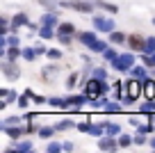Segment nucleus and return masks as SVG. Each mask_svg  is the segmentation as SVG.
<instances>
[{
    "label": "nucleus",
    "mask_w": 155,
    "mask_h": 153,
    "mask_svg": "<svg viewBox=\"0 0 155 153\" xmlns=\"http://www.w3.org/2000/svg\"><path fill=\"white\" fill-rule=\"evenodd\" d=\"M148 144H150V148H153V151H155V137H153V139H150V142H148Z\"/></svg>",
    "instance_id": "603ef678"
},
{
    "label": "nucleus",
    "mask_w": 155,
    "mask_h": 153,
    "mask_svg": "<svg viewBox=\"0 0 155 153\" xmlns=\"http://www.w3.org/2000/svg\"><path fill=\"white\" fill-rule=\"evenodd\" d=\"M73 32H75L73 23H59L57 25V34H73Z\"/></svg>",
    "instance_id": "b1692460"
},
{
    "label": "nucleus",
    "mask_w": 155,
    "mask_h": 153,
    "mask_svg": "<svg viewBox=\"0 0 155 153\" xmlns=\"http://www.w3.org/2000/svg\"><path fill=\"white\" fill-rule=\"evenodd\" d=\"M34 57H37V48H23V59L32 62Z\"/></svg>",
    "instance_id": "2f4dec72"
},
{
    "label": "nucleus",
    "mask_w": 155,
    "mask_h": 153,
    "mask_svg": "<svg viewBox=\"0 0 155 153\" xmlns=\"http://www.w3.org/2000/svg\"><path fill=\"white\" fill-rule=\"evenodd\" d=\"M28 94L32 96V100H34V105H41V103H48V98H44V96H37L32 89H28Z\"/></svg>",
    "instance_id": "4c0bfd02"
},
{
    "label": "nucleus",
    "mask_w": 155,
    "mask_h": 153,
    "mask_svg": "<svg viewBox=\"0 0 155 153\" xmlns=\"http://www.w3.org/2000/svg\"><path fill=\"white\" fill-rule=\"evenodd\" d=\"M75 85H78V73H71V76L66 78V87H68V89H73Z\"/></svg>",
    "instance_id": "a19ab883"
},
{
    "label": "nucleus",
    "mask_w": 155,
    "mask_h": 153,
    "mask_svg": "<svg viewBox=\"0 0 155 153\" xmlns=\"http://www.w3.org/2000/svg\"><path fill=\"white\" fill-rule=\"evenodd\" d=\"M105 112H107V114H116V112H121V105H119V103H112V100H107Z\"/></svg>",
    "instance_id": "c756f323"
},
{
    "label": "nucleus",
    "mask_w": 155,
    "mask_h": 153,
    "mask_svg": "<svg viewBox=\"0 0 155 153\" xmlns=\"http://www.w3.org/2000/svg\"><path fill=\"white\" fill-rule=\"evenodd\" d=\"M23 121H25V117L16 114V117H7V119L2 121V126H16V124H23Z\"/></svg>",
    "instance_id": "c85d7f7f"
},
{
    "label": "nucleus",
    "mask_w": 155,
    "mask_h": 153,
    "mask_svg": "<svg viewBox=\"0 0 155 153\" xmlns=\"http://www.w3.org/2000/svg\"><path fill=\"white\" fill-rule=\"evenodd\" d=\"M126 41H128V34H123V32H114V30L110 32V43H119V46H121V43H126Z\"/></svg>",
    "instance_id": "f3484780"
},
{
    "label": "nucleus",
    "mask_w": 155,
    "mask_h": 153,
    "mask_svg": "<svg viewBox=\"0 0 155 153\" xmlns=\"http://www.w3.org/2000/svg\"><path fill=\"white\" fill-rule=\"evenodd\" d=\"M110 64H112V69L119 71V73H130L132 66H135V55L132 53H121L114 62H110Z\"/></svg>",
    "instance_id": "7ed1b4c3"
},
{
    "label": "nucleus",
    "mask_w": 155,
    "mask_h": 153,
    "mask_svg": "<svg viewBox=\"0 0 155 153\" xmlns=\"http://www.w3.org/2000/svg\"><path fill=\"white\" fill-rule=\"evenodd\" d=\"M91 23H94V28H96L98 32H107V34H110L112 30L116 28L112 19H103V16H94V21H91Z\"/></svg>",
    "instance_id": "39448f33"
},
{
    "label": "nucleus",
    "mask_w": 155,
    "mask_h": 153,
    "mask_svg": "<svg viewBox=\"0 0 155 153\" xmlns=\"http://www.w3.org/2000/svg\"><path fill=\"white\" fill-rule=\"evenodd\" d=\"M39 37L41 39H55L57 37V30H53L50 25H41V28H39Z\"/></svg>",
    "instance_id": "4468645a"
},
{
    "label": "nucleus",
    "mask_w": 155,
    "mask_h": 153,
    "mask_svg": "<svg viewBox=\"0 0 155 153\" xmlns=\"http://www.w3.org/2000/svg\"><path fill=\"white\" fill-rule=\"evenodd\" d=\"M91 76H94V78H101V80H105V78H107V71H105V69H101V66H94Z\"/></svg>",
    "instance_id": "c9c22d12"
},
{
    "label": "nucleus",
    "mask_w": 155,
    "mask_h": 153,
    "mask_svg": "<svg viewBox=\"0 0 155 153\" xmlns=\"http://www.w3.org/2000/svg\"><path fill=\"white\" fill-rule=\"evenodd\" d=\"M73 126H78V124H73L71 119H64V121H59L55 128H57V130H66V128H73Z\"/></svg>",
    "instance_id": "e433bc0d"
},
{
    "label": "nucleus",
    "mask_w": 155,
    "mask_h": 153,
    "mask_svg": "<svg viewBox=\"0 0 155 153\" xmlns=\"http://www.w3.org/2000/svg\"><path fill=\"white\" fill-rule=\"evenodd\" d=\"M73 148H75V146H73V142H66V144H64V151H73Z\"/></svg>",
    "instance_id": "3c124183"
},
{
    "label": "nucleus",
    "mask_w": 155,
    "mask_h": 153,
    "mask_svg": "<svg viewBox=\"0 0 155 153\" xmlns=\"http://www.w3.org/2000/svg\"><path fill=\"white\" fill-rule=\"evenodd\" d=\"M135 144L144 146V144H146V133H137V137H135Z\"/></svg>",
    "instance_id": "79ce46f5"
},
{
    "label": "nucleus",
    "mask_w": 155,
    "mask_h": 153,
    "mask_svg": "<svg viewBox=\"0 0 155 153\" xmlns=\"http://www.w3.org/2000/svg\"><path fill=\"white\" fill-rule=\"evenodd\" d=\"M46 53H48V48H46V46H37V55H46Z\"/></svg>",
    "instance_id": "8fccbe9b"
},
{
    "label": "nucleus",
    "mask_w": 155,
    "mask_h": 153,
    "mask_svg": "<svg viewBox=\"0 0 155 153\" xmlns=\"http://www.w3.org/2000/svg\"><path fill=\"white\" fill-rule=\"evenodd\" d=\"M107 91H110V87H107L105 80H101V78H89L87 82H84V94L89 96V98H94V96H105Z\"/></svg>",
    "instance_id": "f03ea898"
},
{
    "label": "nucleus",
    "mask_w": 155,
    "mask_h": 153,
    "mask_svg": "<svg viewBox=\"0 0 155 153\" xmlns=\"http://www.w3.org/2000/svg\"><path fill=\"white\" fill-rule=\"evenodd\" d=\"M103 57H105L107 62H114V59L119 57V53H116L114 48H105V53H103Z\"/></svg>",
    "instance_id": "473e14b6"
},
{
    "label": "nucleus",
    "mask_w": 155,
    "mask_h": 153,
    "mask_svg": "<svg viewBox=\"0 0 155 153\" xmlns=\"http://www.w3.org/2000/svg\"><path fill=\"white\" fill-rule=\"evenodd\" d=\"M44 7H50V9H55V5H59V2H55V0H39Z\"/></svg>",
    "instance_id": "de8ad7c7"
},
{
    "label": "nucleus",
    "mask_w": 155,
    "mask_h": 153,
    "mask_svg": "<svg viewBox=\"0 0 155 153\" xmlns=\"http://www.w3.org/2000/svg\"><path fill=\"white\" fill-rule=\"evenodd\" d=\"M150 53H155V37H146V48L141 55H150Z\"/></svg>",
    "instance_id": "bb28decb"
},
{
    "label": "nucleus",
    "mask_w": 155,
    "mask_h": 153,
    "mask_svg": "<svg viewBox=\"0 0 155 153\" xmlns=\"http://www.w3.org/2000/svg\"><path fill=\"white\" fill-rule=\"evenodd\" d=\"M105 48H107V43L101 41V39H96V41L89 46V50H91V53H105Z\"/></svg>",
    "instance_id": "393cba45"
},
{
    "label": "nucleus",
    "mask_w": 155,
    "mask_h": 153,
    "mask_svg": "<svg viewBox=\"0 0 155 153\" xmlns=\"http://www.w3.org/2000/svg\"><path fill=\"white\" fill-rule=\"evenodd\" d=\"M55 126H44V128H39L37 133H39V137H44V139H48V137H53V133H55Z\"/></svg>",
    "instance_id": "a878e982"
},
{
    "label": "nucleus",
    "mask_w": 155,
    "mask_h": 153,
    "mask_svg": "<svg viewBox=\"0 0 155 153\" xmlns=\"http://www.w3.org/2000/svg\"><path fill=\"white\" fill-rule=\"evenodd\" d=\"M9 151H18V153H30V151H32V142H16L14 146H9Z\"/></svg>",
    "instance_id": "dca6fc26"
},
{
    "label": "nucleus",
    "mask_w": 155,
    "mask_h": 153,
    "mask_svg": "<svg viewBox=\"0 0 155 153\" xmlns=\"http://www.w3.org/2000/svg\"><path fill=\"white\" fill-rule=\"evenodd\" d=\"M105 135L119 137V135H121V126H119V124H105Z\"/></svg>",
    "instance_id": "412c9836"
},
{
    "label": "nucleus",
    "mask_w": 155,
    "mask_h": 153,
    "mask_svg": "<svg viewBox=\"0 0 155 153\" xmlns=\"http://www.w3.org/2000/svg\"><path fill=\"white\" fill-rule=\"evenodd\" d=\"M46 151H48V153H57V151H64V144H59V142H50L48 146H46Z\"/></svg>",
    "instance_id": "f704fd0d"
},
{
    "label": "nucleus",
    "mask_w": 155,
    "mask_h": 153,
    "mask_svg": "<svg viewBox=\"0 0 155 153\" xmlns=\"http://www.w3.org/2000/svg\"><path fill=\"white\" fill-rule=\"evenodd\" d=\"M94 5L96 2H87V0H62L59 2V7L75 9V12H82V14H94Z\"/></svg>",
    "instance_id": "20e7f679"
},
{
    "label": "nucleus",
    "mask_w": 155,
    "mask_h": 153,
    "mask_svg": "<svg viewBox=\"0 0 155 153\" xmlns=\"http://www.w3.org/2000/svg\"><path fill=\"white\" fill-rule=\"evenodd\" d=\"M78 39H80V41H82L84 46L89 48V46H91V43L96 41L98 37H96V32H80V34H78Z\"/></svg>",
    "instance_id": "2eb2a0df"
},
{
    "label": "nucleus",
    "mask_w": 155,
    "mask_h": 153,
    "mask_svg": "<svg viewBox=\"0 0 155 153\" xmlns=\"http://www.w3.org/2000/svg\"><path fill=\"white\" fill-rule=\"evenodd\" d=\"M98 148L101 151H116V148H121V146H119V139H114L112 135H103L101 142H98Z\"/></svg>",
    "instance_id": "0eeeda50"
},
{
    "label": "nucleus",
    "mask_w": 155,
    "mask_h": 153,
    "mask_svg": "<svg viewBox=\"0 0 155 153\" xmlns=\"http://www.w3.org/2000/svg\"><path fill=\"white\" fill-rule=\"evenodd\" d=\"M123 85H126V91H123V96H121V103L123 105H130V103H135V100L139 98V91H141V87H144V82L132 76V78H128Z\"/></svg>",
    "instance_id": "f257e3e1"
},
{
    "label": "nucleus",
    "mask_w": 155,
    "mask_h": 153,
    "mask_svg": "<svg viewBox=\"0 0 155 153\" xmlns=\"http://www.w3.org/2000/svg\"><path fill=\"white\" fill-rule=\"evenodd\" d=\"M53 73H57V66H46L44 69V78H50Z\"/></svg>",
    "instance_id": "a18cd8bd"
},
{
    "label": "nucleus",
    "mask_w": 155,
    "mask_h": 153,
    "mask_svg": "<svg viewBox=\"0 0 155 153\" xmlns=\"http://www.w3.org/2000/svg\"><path fill=\"white\" fill-rule=\"evenodd\" d=\"M89 135L103 137V135H105V124H91V126H89Z\"/></svg>",
    "instance_id": "5701e85b"
},
{
    "label": "nucleus",
    "mask_w": 155,
    "mask_h": 153,
    "mask_svg": "<svg viewBox=\"0 0 155 153\" xmlns=\"http://www.w3.org/2000/svg\"><path fill=\"white\" fill-rule=\"evenodd\" d=\"M153 25H155V19H153Z\"/></svg>",
    "instance_id": "864d4df0"
},
{
    "label": "nucleus",
    "mask_w": 155,
    "mask_h": 153,
    "mask_svg": "<svg viewBox=\"0 0 155 153\" xmlns=\"http://www.w3.org/2000/svg\"><path fill=\"white\" fill-rule=\"evenodd\" d=\"M39 25H50V28H55V25H59V16H57V12H48V14H44L41 16V21H39Z\"/></svg>",
    "instance_id": "9d476101"
},
{
    "label": "nucleus",
    "mask_w": 155,
    "mask_h": 153,
    "mask_svg": "<svg viewBox=\"0 0 155 153\" xmlns=\"http://www.w3.org/2000/svg\"><path fill=\"white\" fill-rule=\"evenodd\" d=\"M96 7H101V9L110 12V14H119V7L112 5V2H105V0H96Z\"/></svg>",
    "instance_id": "a211bd4d"
},
{
    "label": "nucleus",
    "mask_w": 155,
    "mask_h": 153,
    "mask_svg": "<svg viewBox=\"0 0 155 153\" xmlns=\"http://www.w3.org/2000/svg\"><path fill=\"white\" fill-rule=\"evenodd\" d=\"M137 130H139V133H146V135H150V133H153V124H146V126H139V128H137Z\"/></svg>",
    "instance_id": "c03bdc74"
},
{
    "label": "nucleus",
    "mask_w": 155,
    "mask_h": 153,
    "mask_svg": "<svg viewBox=\"0 0 155 153\" xmlns=\"http://www.w3.org/2000/svg\"><path fill=\"white\" fill-rule=\"evenodd\" d=\"M0 128H2L5 135H9L12 139H18L23 133H28V126H18V124H16V126H0Z\"/></svg>",
    "instance_id": "1a4fd4ad"
},
{
    "label": "nucleus",
    "mask_w": 155,
    "mask_h": 153,
    "mask_svg": "<svg viewBox=\"0 0 155 153\" xmlns=\"http://www.w3.org/2000/svg\"><path fill=\"white\" fill-rule=\"evenodd\" d=\"M128 46H130V50H139V53H144L146 37H141V34H130V37H128Z\"/></svg>",
    "instance_id": "6e6552de"
},
{
    "label": "nucleus",
    "mask_w": 155,
    "mask_h": 153,
    "mask_svg": "<svg viewBox=\"0 0 155 153\" xmlns=\"http://www.w3.org/2000/svg\"><path fill=\"white\" fill-rule=\"evenodd\" d=\"M0 69H2V73H5V78H9V80H16V78L21 76V71L14 66V62H9L7 57H2V62H0Z\"/></svg>",
    "instance_id": "423d86ee"
},
{
    "label": "nucleus",
    "mask_w": 155,
    "mask_h": 153,
    "mask_svg": "<svg viewBox=\"0 0 155 153\" xmlns=\"http://www.w3.org/2000/svg\"><path fill=\"white\" fill-rule=\"evenodd\" d=\"M21 25H30V21H28V16H25V14H16L14 19H12V32L18 30Z\"/></svg>",
    "instance_id": "ddd939ff"
},
{
    "label": "nucleus",
    "mask_w": 155,
    "mask_h": 153,
    "mask_svg": "<svg viewBox=\"0 0 155 153\" xmlns=\"http://www.w3.org/2000/svg\"><path fill=\"white\" fill-rule=\"evenodd\" d=\"M48 105L50 107H66L68 105V98H59V96H53V98H48Z\"/></svg>",
    "instance_id": "aec40b11"
},
{
    "label": "nucleus",
    "mask_w": 155,
    "mask_h": 153,
    "mask_svg": "<svg viewBox=\"0 0 155 153\" xmlns=\"http://www.w3.org/2000/svg\"><path fill=\"white\" fill-rule=\"evenodd\" d=\"M2 57H7L9 62H16L18 57H23V50H21L18 46H7V50H5V55Z\"/></svg>",
    "instance_id": "9b49d317"
},
{
    "label": "nucleus",
    "mask_w": 155,
    "mask_h": 153,
    "mask_svg": "<svg viewBox=\"0 0 155 153\" xmlns=\"http://www.w3.org/2000/svg\"><path fill=\"white\" fill-rule=\"evenodd\" d=\"M130 144H135V139H132L130 135H119V146L121 148H128Z\"/></svg>",
    "instance_id": "cd10ccee"
},
{
    "label": "nucleus",
    "mask_w": 155,
    "mask_h": 153,
    "mask_svg": "<svg viewBox=\"0 0 155 153\" xmlns=\"http://www.w3.org/2000/svg\"><path fill=\"white\" fill-rule=\"evenodd\" d=\"M84 103H89V96L87 94H84V96H71V98H68V105H75V107L84 105Z\"/></svg>",
    "instance_id": "4be33fe9"
},
{
    "label": "nucleus",
    "mask_w": 155,
    "mask_h": 153,
    "mask_svg": "<svg viewBox=\"0 0 155 153\" xmlns=\"http://www.w3.org/2000/svg\"><path fill=\"white\" fill-rule=\"evenodd\" d=\"M71 39H73V34H57V41L62 43V46H68Z\"/></svg>",
    "instance_id": "ea45409f"
},
{
    "label": "nucleus",
    "mask_w": 155,
    "mask_h": 153,
    "mask_svg": "<svg viewBox=\"0 0 155 153\" xmlns=\"http://www.w3.org/2000/svg\"><path fill=\"white\" fill-rule=\"evenodd\" d=\"M89 126H91V124H87V121H82V124H78L75 128L80 130V133H89Z\"/></svg>",
    "instance_id": "49530a36"
},
{
    "label": "nucleus",
    "mask_w": 155,
    "mask_h": 153,
    "mask_svg": "<svg viewBox=\"0 0 155 153\" xmlns=\"http://www.w3.org/2000/svg\"><path fill=\"white\" fill-rule=\"evenodd\" d=\"M7 46H21L18 37H7Z\"/></svg>",
    "instance_id": "09e8293b"
},
{
    "label": "nucleus",
    "mask_w": 155,
    "mask_h": 153,
    "mask_svg": "<svg viewBox=\"0 0 155 153\" xmlns=\"http://www.w3.org/2000/svg\"><path fill=\"white\" fill-rule=\"evenodd\" d=\"M146 69H148L146 64H144V66H137V64H135L130 73H132V76L137 78V80H141V82H144V80H148V71H146Z\"/></svg>",
    "instance_id": "f8f14e48"
},
{
    "label": "nucleus",
    "mask_w": 155,
    "mask_h": 153,
    "mask_svg": "<svg viewBox=\"0 0 155 153\" xmlns=\"http://www.w3.org/2000/svg\"><path fill=\"white\" fill-rule=\"evenodd\" d=\"M0 96H2V100H5L7 105H9V103H14V100H18V94H16V91H12V89H2V91H0Z\"/></svg>",
    "instance_id": "6ab92c4d"
},
{
    "label": "nucleus",
    "mask_w": 155,
    "mask_h": 153,
    "mask_svg": "<svg viewBox=\"0 0 155 153\" xmlns=\"http://www.w3.org/2000/svg\"><path fill=\"white\" fill-rule=\"evenodd\" d=\"M46 55H48L50 59H59V57H62V50H55V48H53V50H48Z\"/></svg>",
    "instance_id": "37998d69"
},
{
    "label": "nucleus",
    "mask_w": 155,
    "mask_h": 153,
    "mask_svg": "<svg viewBox=\"0 0 155 153\" xmlns=\"http://www.w3.org/2000/svg\"><path fill=\"white\" fill-rule=\"evenodd\" d=\"M144 64L148 69H155V53H150V55H144Z\"/></svg>",
    "instance_id": "58836bf2"
},
{
    "label": "nucleus",
    "mask_w": 155,
    "mask_h": 153,
    "mask_svg": "<svg viewBox=\"0 0 155 153\" xmlns=\"http://www.w3.org/2000/svg\"><path fill=\"white\" fill-rule=\"evenodd\" d=\"M139 110L144 112L146 117H148V114H155V100H148V103H146V105H141Z\"/></svg>",
    "instance_id": "7c9ffc66"
},
{
    "label": "nucleus",
    "mask_w": 155,
    "mask_h": 153,
    "mask_svg": "<svg viewBox=\"0 0 155 153\" xmlns=\"http://www.w3.org/2000/svg\"><path fill=\"white\" fill-rule=\"evenodd\" d=\"M30 98H32V96L28 94V91H25L23 96H18V100H16V103H18V107L21 110H25V107H28V103H30Z\"/></svg>",
    "instance_id": "72a5a7b5"
}]
</instances>
